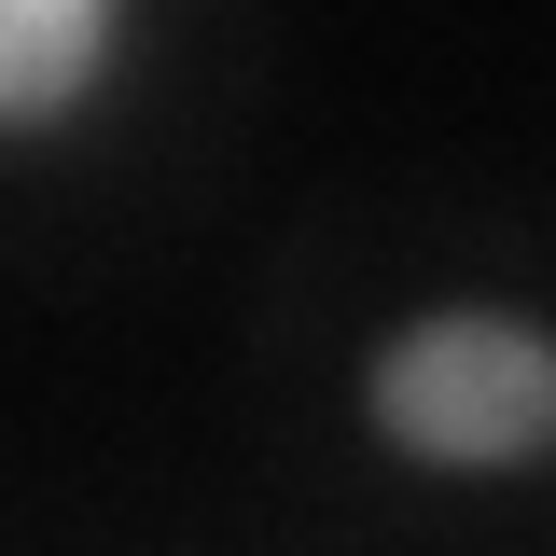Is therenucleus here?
I'll use <instances>...</instances> for the list:
<instances>
[{"label":"nucleus","instance_id":"obj_2","mask_svg":"<svg viewBox=\"0 0 556 556\" xmlns=\"http://www.w3.org/2000/svg\"><path fill=\"white\" fill-rule=\"evenodd\" d=\"M153 56L139 0H0V153L84 139Z\"/></svg>","mask_w":556,"mask_h":556},{"label":"nucleus","instance_id":"obj_1","mask_svg":"<svg viewBox=\"0 0 556 556\" xmlns=\"http://www.w3.org/2000/svg\"><path fill=\"white\" fill-rule=\"evenodd\" d=\"M362 445L417 486H529L556 473V306L529 292H417L348 362Z\"/></svg>","mask_w":556,"mask_h":556}]
</instances>
